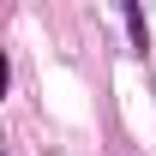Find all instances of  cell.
<instances>
[{
  "label": "cell",
  "mask_w": 156,
  "mask_h": 156,
  "mask_svg": "<svg viewBox=\"0 0 156 156\" xmlns=\"http://www.w3.org/2000/svg\"><path fill=\"white\" fill-rule=\"evenodd\" d=\"M126 24H132V42L144 48V42H150V30H144V12H138V6H126Z\"/></svg>",
  "instance_id": "cell-1"
}]
</instances>
